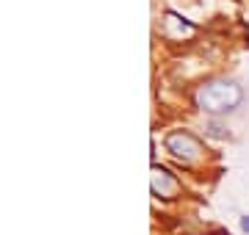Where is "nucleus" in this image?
<instances>
[{"label": "nucleus", "mask_w": 249, "mask_h": 235, "mask_svg": "<svg viewBox=\"0 0 249 235\" xmlns=\"http://www.w3.org/2000/svg\"><path fill=\"white\" fill-rule=\"evenodd\" d=\"M244 102V89L230 78H211L194 89V105L208 117L232 114Z\"/></svg>", "instance_id": "nucleus-1"}, {"label": "nucleus", "mask_w": 249, "mask_h": 235, "mask_svg": "<svg viewBox=\"0 0 249 235\" xmlns=\"http://www.w3.org/2000/svg\"><path fill=\"white\" fill-rule=\"evenodd\" d=\"M163 147H166V152H169L172 161L180 163V166H186V169L202 163L205 152H208L205 144L191 133V130H169L166 138H163Z\"/></svg>", "instance_id": "nucleus-2"}, {"label": "nucleus", "mask_w": 249, "mask_h": 235, "mask_svg": "<svg viewBox=\"0 0 249 235\" xmlns=\"http://www.w3.org/2000/svg\"><path fill=\"white\" fill-rule=\"evenodd\" d=\"M150 191L152 197L158 199V202H175V199L183 197V183L175 172H169L166 166H158V163H152L150 169Z\"/></svg>", "instance_id": "nucleus-3"}, {"label": "nucleus", "mask_w": 249, "mask_h": 235, "mask_svg": "<svg viewBox=\"0 0 249 235\" xmlns=\"http://www.w3.org/2000/svg\"><path fill=\"white\" fill-rule=\"evenodd\" d=\"M208 133H211L213 138H227V133H224V127L219 125V122H216V117L211 119V122H208Z\"/></svg>", "instance_id": "nucleus-4"}, {"label": "nucleus", "mask_w": 249, "mask_h": 235, "mask_svg": "<svg viewBox=\"0 0 249 235\" xmlns=\"http://www.w3.org/2000/svg\"><path fill=\"white\" fill-rule=\"evenodd\" d=\"M238 227H241V233L249 235V213H244V216L238 218Z\"/></svg>", "instance_id": "nucleus-5"}, {"label": "nucleus", "mask_w": 249, "mask_h": 235, "mask_svg": "<svg viewBox=\"0 0 249 235\" xmlns=\"http://www.w3.org/2000/svg\"><path fill=\"white\" fill-rule=\"evenodd\" d=\"M208 235H227V233H208Z\"/></svg>", "instance_id": "nucleus-6"}]
</instances>
